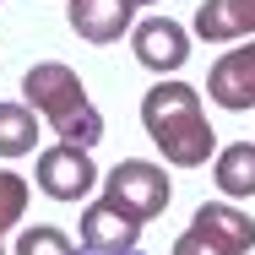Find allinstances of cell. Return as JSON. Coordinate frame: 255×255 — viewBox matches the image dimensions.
I'll list each match as a JSON object with an SVG mask.
<instances>
[{
    "label": "cell",
    "mask_w": 255,
    "mask_h": 255,
    "mask_svg": "<svg viewBox=\"0 0 255 255\" xmlns=\"http://www.w3.org/2000/svg\"><path fill=\"white\" fill-rule=\"evenodd\" d=\"M141 125L174 168H201L206 157H217V130L206 125L201 93L190 82H157L141 98Z\"/></svg>",
    "instance_id": "6da1fadb"
},
{
    "label": "cell",
    "mask_w": 255,
    "mask_h": 255,
    "mask_svg": "<svg viewBox=\"0 0 255 255\" xmlns=\"http://www.w3.org/2000/svg\"><path fill=\"white\" fill-rule=\"evenodd\" d=\"M22 93H27V103L54 125L60 141H76V147H98L103 141V114H98V103L87 98V87H82V76H76L71 65H60V60L27 65Z\"/></svg>",
    "instance_id": "7a4b0ae2"
},
{
    "label": "cell",
    "mask_w": 255,
    "mask_h": 255,
    "mask_svg": "<svg viewBox=\"0 0 255 255\" xmlns=\"http://www.w3.org/2000/svg\"><path fill=\"white\" fill-rule=\"evenodd\" d=\"M255 250V217L228 201L196 206L190 228L174 239V255H250Z\"/></svg>",
    "instance_id": "3957f363"
},
{
    "label": "cell",
    "mask_w": 255,
    "mask_h": 255,
    "mask_svg": "<svg viewBox=\"0 0 255 255\" xmlns=\"http://www.w3.org/2000/svg\"><path fill=\"white\" fill-rule=\"evenodd\" d=\"M174 196V185H168V174L147 163V157H125V163H114L109 168V179H103V201H114L125 217H136V223H152L157 212L168 206Z\"/></svg>",
    "instance_id": "277c9868"
},
{
    "label": "cell",
    "mask_w": 255,
    "mask_h": 255,
    "mask_svg": "<svg viewBox=\"0 0 255 255\" xmlns=\"http://www.w3.org/2000/svg\"><path fill=\"white\" fill-rule=\"evenodd\" d=\"M93 185H98L93 147L60 141V147H44V152H38V190H44L49 201H82Z\"/></svg>",
    "instance_id": "5b68a950"
},
{
    "label": "cell",
    "mask_w": 255,
    "mask_h": 255,
    "mask_svg": "<svg viewBox=\"0 0 255 255\" xmlns=\"http://www.w3.org/2000/svg\"><path fill=\"white\" fill-rule=\"evenodd\" d=\"M130 44H136V60H141L147 71H157V76H174V71L190 60V33H185L174 16H147V22H136Z\"/></svg>",
    "instance_id": "8992f818"
},
{
    "label": "cell",
    "mask_w": 255,
    "mask_h": 255,
    "mask_svg": "<svg viewBox=\"0 0 255 255\" xmlns=\"http://www.w3.org/2000/svg\"><path fill=\"white\" fill-rule=\"evenodd\" d=\"M206 93H212V103H223V109H234V114L255 109V38H245L239 49H228L212 65Z\"/></svg>",
    "instance_id": "52a82bcc"
},
{
    "label": "cell",
    "mask_w": 255,
    "mask_h": 255,
    "mask_svg": "<svg viewBox=\"0 0 255 255\" xmlns=\"http://www.w3.org/2000/svg\"><path fill=\"white\" fill-rule=\"evenodd\" d=\"M136 239H141V223L125 217L114 201H93L82 212V245H87V255H136Z\"/></svg>",
    "instance_id": "ba28073f"
},
{
    "label": "cell",
    "mask_w": 255,
    "mask_h": 255,
    "mask_svg": "<svg viewBox=\"0 0 255 255\" xmlns=\"http://www.w3.org/2000/svg\"><path fill=\"white\" fill-rule=\"evenodd\" d=\"M130 16H136L130 0H71L65 5L71 33L87 38V44H114L120 33H130Z\"/></svg>",
    "instance_id": "9c48e42d"
},
{
    "label": "cell",
    "mask_w": 255,
    "mask_h": 255,
    "mask_svg": "<svg viewBox=\"0 0 255 255\" xmlns=\"http://www.w3.org/2000/svg\"><path fill=\"white\" fill-rule=\"evenodd\" d=\"M255 33V0H201L196 5V38L206 44H239Z\"/></svg>",
    "instance_id": "30bf717a"
},
{
    "label": "cell",
    "mask_w": 255,
    "mask_h": 255,
    "mask_svg": "<svg viewBox=\"0 0 255 255\" xmlns=\"http://www.w3.org/2000/svg\"><path fill=\"white\" fill-rule=\"evenodd\" d=\"M212 179L223 196H255V147L250 141H234L212 157Z\"/></svg>",
    "instance_id": "8fae6325"
},
{
    "label": "cell",
    "mask_w": 255,
    "mask_h": 255,
    "mask_svg": "<svg viewBox=\"0 0 255 255\" xmlns=\"http://www.w3.org/2000/svg\"><path fill=\"white\" fill-rule=\"evenodd\" d=\"M33 147H38V109L0 103V157H27Z\"/></svg>",
    "instance_id": "7c38bea8"
},
{
    "label": "cell",
    "mask_w": 255,
    "mask_h": 255,
    "mask_svg": "<svg viewBox=\"0 0 255 255\" xmlns=\"http://www.w3.org/2000/svg\"><path fill=\"white\" fill-rule=\"evenodd\" d=\"M16 255H76V250H71V239H65L60 228H49V223H33V228L16 239Z\"/></svg>",
    "instance_id": "4fadbf2b"
},
{
    "label": "cell",
    "mask_w": 255,
    "mask_h": 255,
    "mask_svg": "<svg viewBox=\"0 0 255 255\" xmlns=\"http://www.w3.org/2000/svg\"><path fill=\"white\" fill-rule=\"evenodd\" d=\"M22 212H27V179L11 174V168H0V234L11 223H22Z\"/></svg>",
    "instance_id": "5bb4252c"
},
{
    "label": "cell",
    "mask_w": 255,
    "mask_h": 255,
    "mask_svg": "<svg viewBox=\"0 0 255 255\" xmlns=\"http://www.w3.org/2000/svg\"><path fill=\"white\" fill-rule=\"evenodd\" d=\"M130 5H152V0H130Z\"/></svg>",
    "instance_id": "9a60e30c"
},
{
    "label": "cell",
    "mask_w": 255,
    "mask_h": 255,
    "mask_svg": "<svg viewBox=\"0 0 255 255\" xmlns=\"http://www.w3.org/2000/svg\"><path fill=\"white\" fill-rule=\"evenodd\" d=\"M0 255H5V250H0Z\"/></svg>",
    "instance_id": "2e32d148"
}]
</instances>
